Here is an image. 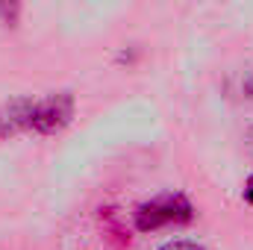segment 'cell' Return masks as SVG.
<instances>
[{"mask_svg":"<svg viewBox=\"0 0 253 250\" xmlns=\"http://www.w3.org/2000/svg\"><path fill=\"white\" fill-rule=\"evenodd\" d=\"M191 215V203L180 194H165V197H156L150 203H144L135 215L138 227L141 230H156V227H165V224H174V221H186Z\"/></svg>","mask_w":253,"mask_h":250,"instance_id":"6da1fadb","label":"cell"},{"mask_svg":"<svg viewBox=\"0 0 253 250\" xmlns=\"http://www.w3.org/2000/svg\"><path fill=\"white\" fill-rule=\"evenodd\" d=\"M71 115V97L68 94H56L44 103H36V112H33V126L36 129H56L59 124L68 121Z\"/></svg>","mask_w":253,"mask_h":250,"instance_id":"7a4b0ae2","label":"cell"},{"mask_svg":"<svg viewBox=\"0 0 253 250\" xmlns=\"http://www.w3.org/2000/svg\"><path fill=\"white\" fill-rule=\"evenodd\" d=\"M159 250H203V248H197L194 242H171V245H165Z\"/></svg>","mask_w":253,"mask_h":250,"instance_id":"3957f363","label":"cell"},{"mask_svg":"<svg viewBox=\"0 0 253 250\" xmlns=\"http://www.w3.org/2000/svg\"><path fill=\"white\" fill-rule=\"evenodd\" d=\"M245 197L253 203V177H251V183H248V188H245Z\"/></svg>","mask_w":253,"mask_h":250,"instance_id":"277c9868","label":"cell"}]
</instances>
